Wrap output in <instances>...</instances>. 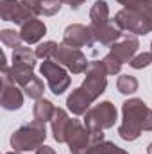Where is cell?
Here are the masks:
<instances>
[{
    "label": "cell",
    "mask_w": 152,
    "mask_h": 154,
    "mask_svg": "<svg viewBox=\"0 0 152 154\" xmlns=\"http://www.w3.org/2000/svg\"><path fill=\"white\" fill-rule=\"evenodd\" d=\"M88 29H90V32H91L93 39H95V43H100V45H106V47L114 45L118 39L123 36L122 29H120L116 23H111V22L102 23V25L90 23V25H88Z\"/></svg>",
    "instance_id": "cell-11"
},
{
    "label": "cell",
    "mask_w": 152,
    "mask_h": 154,
    "mask_svg": "<svg viewBox=\"0 0 152 154\" xmlns=\"http://www.w3.org/2000/svg\"><path fill=\"white\" fill-rule=\"evenodd\" d=\"M116 108L111 102H100L95 108H90L84 115V125L90 131H104L113 127L116 122Z\"/></svg>",
    "instance_id": "cell-5"
},
{
    "label": "cell",
    "mask_w": 152,
    "mask_h": 154,
    "mask_svg": "<svg viewBox=\"0 0 152 154\" xmlns=\"http://www.w3.org/2000/svg\"><path fill=\"white\" fill-rule=\"evenodd\" d=\"M91 104H93V99L86 93V90L82 86L74 90L66 99V106L74 115H86V111L91 108Z\"/></svg>",
    "instance_id": "cell-14"
},
{
    "label": "cell",
    "mask_w": 152,
    "mask_h": 154,
    "mask_svg": "<svg viewBox=\"0 0 152 154\" xmlns=\"http://www.w3.org/2000/svg\"><path fill=\"white\" fill-rule=\"evenodd\" d=\"M114 23H116L122 31H127L129 34H134V36L149 34L152 31L150 23L147 22V18H145L143 14H140L138 11L127 9V7H123L122 11H118V13L114 14Z\"/></svg>",
    "instance_id": "cell-6"
},
{
    "label": "cell",
    "mask_w": 152,
    "mask_h": 154,
    "mask_svg": "<svg viewBox=\"0 0 152 154\" xmlns=\"http://www.w3.org/2000/svg\"><path fill=\"white\" fill-rule=\"evenodd\" d=\"M52 134H54V140L57 143H66V138H68V133L74 125V120L68 118L65 109H56V113L52 116Z\"/></svg>",
    "instance_id": "cell-13"
},
{
    "label": "cell",
    "mask_w": 152,
    "mask_h": 154,
    "mask_svg": "<svg viewBox=\"0 0 152 154\" xmlns=\"http://www.w3.org/2000/svg\"><path fill=\"white\" fill-rule=\"evenodd\" d=\"M113 147H114V143L104 140V142H99V143L90 145V147L86 149V152H84V154H109Z\"/></svg>",
    "instance_id": "cell-27"
},
{
    "label": "cell",
    "mask_w": 152,
    "mask_h": 154,
    "mask_svg": "<svg viewBox=\"0 0 152 154\" xmlns=\"http://www.w3.org/2000/svg\"><path fill=\"white\" fill-rule=\"evenodd\" d=\"M56 47H57V43H54V41H43V43H39L38 48H36V56H38V59H43V61L52 59Z\"/></svg>",
    "instance_id": "cell-24"
},
{
    "label": "cell",
    "mask_w": 152,
    "mask_h": 154,
    "mask_svg": "<svg viewBox=\"0 0 152 154\" xmlns=\"http://www.w3.org/2000/svg\"><path fill=\"white\" fill-rule=\"evenodd\" d=\"M36 50H31L29 47H16L13 48V65L16 66H29V68H34L36 66Z\"/></svg>",
    "instance_id": "cell-16"
},
{
    "label": "cell",
    "mask_w": 152,
    "mask_h": 154,
    "mask_svg": "<svg viewBox=\"0 0 152 154\" xmlns=\"http://www.w3.org/2000/svg\"><path fill=\"white\" fill-rule=\"evenodd\" d=\"M90 20L95 25H102V23L109 22V7L104 0H99V2L93 4V7L90 11Z\"/></svg>",
    "instance_id": "cell-18"
},
{
    "label": "cell",
    "mask_w": 152,
    "mask_h": 154,
    "mask_svg": "<svg viewBox=\"0 0 152 154\" xmlns=\"http://www.w3.org/2000/svg\"><path fill=\"white\" fill-rule=\"evenodd\" d=\"M138 48H140L138 36H134V34H123L114 45H111L109 52L123 65V63H131L132 61V57L136 56Z\"/></svg>",
    "instance_id": "cell-10"
},
{
    "label": "cell",
    "mask_w": 152,
    "mask_h": 154,
    "mask_svg": "<svg viewBox=\"0 0 152 154\" xmlns=\"http://www.w3.org/2000/svg\"><path fill=\"white\" fill-rule=\"evenodd\" d=\"M123 122L118 127V134L125 142H134L141 131H152V109L140 99H129L122 104Z\"/></svg>",
    "instance_id": "cell-1"
},
{
    "label": "cell",
    "mask_w": 152,
    "mask_h": 154,
    "mask_svg": "<svg viewBox=\"0 0 152 154\" xmlns=\"http://www.w3.org/2000/svg\"><path fill=\"white\" fill-rule=\"evenodd\" d=\"M63 43H66L68 47H74V48L88 47V48H93V52H91L93 56H97V54H99V50H97V43H95L93 36H91L90 29H88V27H84V25H79V23L66 27Z\"/></svg>",
    "instance_id": "cell-9"
},
{
    "label": "cell",
    "mask_w": 152,
    "mask_h": 154,
    "mask_svg": "<svg viewBox=\"0 0 152 154\" xmlns=\"http://www.w3.org/2000/svg\"><path fill=\"white\" fill-rule=\"evenodd\" d=\"M39 70H41V75L47 77L48 88L52 90L54 95H63L68 90L72 79H70V75L66 74V70L59 63H56L52 59H47V61L41 63V68Z\"/></svg>",
    "instance_id": "cell-8"
},
{
    "label": "cell",
    "mask_w": 152,
    "mask_h": 154,
    "mask_svg": "<svg viewBox=\"0 0 152 154\" xmlns=\"http://www.w3.org/2000/svg\"><path fill=\"white\" fill-rule=\"evenodd\" d=\"M27 2H38V0H27Z\"/></svg>",
    "instance_id": "cell-34"
},
{
    "label": "cell",
    "mask_w": 152,
    "mask_h": 154,
    "mask_svg": "<svg viewBox=\"0 0 152 154\" xmlns=\"http://www.w3.org/2000/svg\"><path fill=\"white\" fill-rule=\"evenodd\" d=\"M118 4H122V5H129V4H132L134 0H116Z\"/></svg>",
    "instance_id": "cell-31"
},
{
    "label": "cell",
    "mask_w": 152,
    "mask_h": 154,
    "mask_svg": "<svg viewBox=\"0 0 152 154\" xmlns=\"http://www.w3.org/2000/svg\"><path fill=\"white\" fill-rule=\"evenodd\" d=\"M36 154H56V152H54L52 147H48V145H41L39 149H36Z\"/></svg>",
    "instance_id": "cell-29"
},
{
    "label": "cell",
    "mask_w": 152,
    "mask_h": 154,
    "mask_svg": "<svg viewBox=\"0 0 152 154\" xmlns=\"http://www.w3.org/2000/svg\"><path fill=\"white\" fill-rule=\"evenodd\" d=\"M116 88L120 93L123 95H131L134 91H138V79L132 75H120L116 81Z\"/></svg>",
    "instance_id": "cell-21"
},
{
    "label": "cell",
    "mask_w": 152,
    "mask_h": 154,
    "mask_svg": "<svg viewBox=\"0 0 152 154\" xmlns=\"http://www.w3.org/2000/svg\"><path fill=\"white\" fill-rule=\"evenodd\" d=\"M61 0H38L34 2V9L38 14H43V16H54L59 13L61 9Z\"/></svg>",
    "instance_id": "cell-19"
},
{
    "label": "cell",
    "mask_w": 152,
    "mask_h": 154,
    "mask_svg": "<svg viewBox=\"0 0 152 154\" xmlns=\"http://www.w3.org/2000/svg\"><path fill=\"white\" fill-rule=\"evenodd\" d=\"M102 63H104V66H106V70H108V75H114V74H118V72L122 70V63L114 57L111 52L102 59Z\"/></svg>",
    "instance_id": "cell-25"
},
{
    "label": "cell",
    "mask_w": 152,
    "mask_h": 154,
    "mask_svg": "<svg viewBox=\"0 0 152 154\" xmlns=\"http://www.w3.org/2000/svg\"><path fill=\"white\" fill-rule=\"evenodd\" d=\"M47 138V127L45 122H31L20 129H16L11 136V147L14 151H32V149H39L43 145Z\"/></svg>",
    "instance_id": "cell-2"
},
{
    "label": "cell",
    "mask_w": 152,
    "mask_h": 154,
    "mask_svg": "<svg viewBox=\"0 0 152 154\" xmlns=\"http://www.w3.org/2000/svg\"><path fill=\"white\" fill-rule=\"evenodd\" d=\"M23 91H25V95L29 97V99H34V100H38L43 97V91H45V84H43V81L39 79V77H32L23 88H22Z\"/></svg>",
    "instance_id": "cell-20"
},
{
    "label": "cell",
    "mask_w": 152,
    "mask_h": 154,
    "mask_svg": "<svg viewBox=\"0 0 152 154\" xmlns=\"http://www.w3.org/2000/svg\"><path fill=\"white\" fill-rule=\"evenodd\" d=\"M52 61H56L61 66L68 68L72 74H82L90 66V63H88L86 56L82 54V50L81 48H74V47H68L66 43H59L56 47Z\"/></svg>",
    "instance_id": "cell-4"
},
{
    "label": "cell",
    "mask_w": 152,
    "mask_h": 154,
    "mask_svg": "<svg viewBox=\"0 0 152 154\" xmlns=\"http://www.w3.org/2000/svg\"><path fill=\"white\" fill-rule=\"evenodd\" d=\"M54 113H56V108H54V104L50 100H47V99H38L36 100L34 111H32L34 120H38V122H48V120H52Z\"/></svg>",
    "instance_id": "cell-17"
},
{
    "label": "cell",
    "mask_w": 152,
    "mask_h": 154,
    "mask_svg": "<svg viewBox=\"0 0 152 154\" xmlns=\"http://www.w3.org/2000/svg\"><path fill=\"white\" fill-rule=\"evenodd\" d=\"M23 90H20L16 86V82H9V81H2V97H0V102H2V108L7 109V111H14V109H20L22 104H23Z\"/></svg>",
    "instance_id": "cell-12"
},
{
    "label": "cell",
    "mask_w": 152,
    "mask_h": 154,
    "mask_svg": "<svg viewBox=\"0 0 152 154\" xmlns=\"http://www.w3.org/2000/svg\"><path fill=\"white\" fill-rule=\"evenodd\" d=\"M150 48H152V43H150Z\"/></svg>",
    "instance_id": "cell-35"
},
{
    "label": "cell",
    "mask_w": 152,
    "mask_h": 154,
    "mask_svg": "<svg viewBox=\"0 0 152 154\" xmlns=\"http://www.w3.org/2000/svg\"><path fill=\"white\" fill-rule=\"evenodd\" d=\"M45 32H47V25H45L41 20H38V18H32L31 22H27V23L22 25V29H20L22 39H23V43H27V45H32V43L41 41V38L45 36Z\"/></svg>",
    "instance_id": "cell-15"
},
{
    "label": "cell",
    "mask_w": 152,
    "mask_h": 154,
    "mask_svg": "<svg viewBox=\"0 0 152 154\" xmlns=\"http://www.w3.org/2000/svg\"><path fill=\"white\" fill-rule=\"evenodd\" d=\"M147 154H152V143L149 145V147H147Z\"/></svg>",
    "instance_id": "cell-32"
},
{
    "label": "cell",
    "mask_w": 152,
    "mask_h": 154,
    "mask_svg": "<svg viewBox=\"0 0 152 154\" xmlns=\"http://www.w3.org/2000/svg\"><path fill=\"white\" fill-rule=\"evenodd\" d=\"M108 70L104 66L102 61H91L88 70H86V79L82 82V88L86 90V93L97 100L104 91H106V86H108Z\"/></svg>",
    "instance_id": "cell-7"
},
{
    "label": "cell",
    "mask_w": 152,
    "mask_h": 154,
    "mask_svg": "<svg viewBox=\"0 0 152 154\" xmlns=\"http://www.w3.org/2000/svg\"><path fill=\"white\" fill-rule=\"evenodd\" d=\"M152 63V52H141V54H138V56H134L132 57V61L129 63L132 68H136V70H140V68H145V66H149Z\"/></svg>",
    "instance_id": "cell-26"
},
{
    "label": "cell",
    "mask_w": 152,
    "mask_h": 154,
    "mask_svg": "<svg viewBox=\"0 0 152 154\" xmlns=\"http://www.w3.org/2000/svg\"><path fill=\"white\" fill-rule=\"evenodd\" d=\"M0 14L5 22H14L18 25H25L32 18L38 16L34 9V2L27 0H0Z\"/></svg>",
    "instance_id": "cell-3"
},
{
    "label": "cell",
    "mask_w": 152,
    "mask_h": 154,
    "mask_svg": "<svg viewBox=\"0 0 152 154\" xmlns=\"http://www.w3.org/2000/svg\"><path fill=\"white\" fill-rule=\"evenodd\" d=\"M61 2H63V4H68L72 9H79V5H81V4H84L86 0H61Z\"/></svg>",
    "instance_id": "cell-28"
},
{
    "label": "cell",
    "mask_w": 152,
    "mask_h": 154,
    "mask_svg": "<svg viewBox=\"0 0 152 154\" xmlns=\"http://www.w3.org/2000/svg\"><path fill=\"white\" fill-rule=\"evenodd\" d=\"M109 154H127V152H125L123 149H120V147H116V145H114L113 149H111V152H109Z\"/></svg>",
    "instance_id": "cell-30"
},
{
    "label": "cell",
    "mask_w": 152,
    "mask_h": 154,
    "mask_svg": "<svg viewBox=\"0 0 152 154\" xmlns=\"http://www.w3.org/2000/svg\"><path fill=\"white\" fill-rule=\"evenodd\" d=\"M0 39H2V43H4L5 47H11V48L20 47V43L23 41V39H22V34L16 32V31H13V29H4V31L0 32Z\"/></svg>",
    "instance_id": "cell-23"
},
{
    "label": "cell",
    "mask_w": 152,
    "mask_h": 154,
    "mask_svg": "<svg viewBox=\"0 0 152 154\" xmlns=\"http://www.w3.org/2000/svg\"><path fill=\"white\" fill-rule=\"evenodd\" d=\"M125 7L132 9V11H138L140 14H143L152 27V0H134L132 4H129Z\"/></svg>",
    "instance_id": "cell-22"
},
{
    "label": "cell",
    "mask_w": 152,
    "mask_h": 154,
    "mask_svg": "<svg viewBox=\"0 0 152 154\" xmlns=\"http://www.w3.org/2000/svg\"><path fill=\"white\" fill-rule=\"evenodd\" d=\"M7 154H20V152H18V151H14V152H7Z\"/></svg>",
    "instance_id": "cell-33"
}]
</instances>
